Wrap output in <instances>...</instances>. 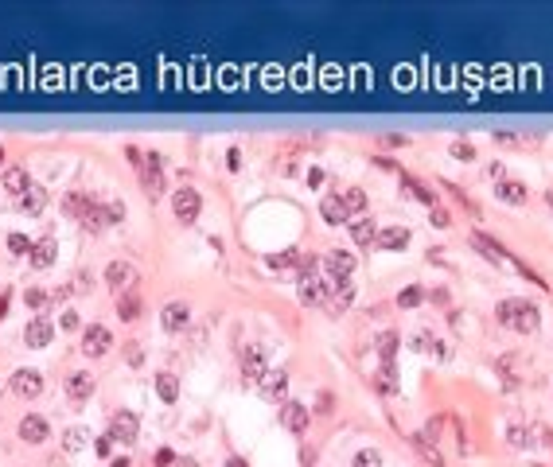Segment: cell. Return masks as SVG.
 <instances>
[{"mask_svg": "<svg viewBox=\"0 0 553 467\" xmlns=\"http://www.w3.org/2000/svg\"><path fill=\"white\" fill-rule=\"evenodd\" d=\"M137 280H141V273H137L129 261H109V265H106V285L113 288V296L137 292Z\"/></svg>", "mask_w": 553, "mask_h": 467, "instance_id": "6da1fadb", "label": "cell"}, {"mask_svg": "<svg viewBox=\"0 0 553 467\" xmlns=\"http://www.w3.org/2000/svg\"><path fill=\"white\" fill-rule=\"evenodd\" d=\"M538 324H541L538 304H530V300H515V311H510V324H506V327H515L518 335H534Z\"/></svg>", "mask_w": 553, "mask_h": 467, "instance_id": "7a4b0ae2", "label": "cell"}, {"mask_svg": "<svg viewBox=\"0 0 553 467\" xmlns=\"http://www.w3.org/2000/svg\"><path fill=\"white\" fill-rule=\"evenodd\" d=\"M137 436H141V420H137V413L121 409V413H113V417H109V440L132 444Z\"/></svg>", "mask_w": 553, "mask_h": 467, "instance_id": "3957f363", "label": "cell"}, {"mask_svg": "<svg viewBox=\"0 0 553 467\" xmlns=\"http://www.w3.org/2000/svg\"><path fill=\"white\" fill-rule=\"evenodd\" d=\"M265 374H269V362H265V350L261 347H242V382H265Z\"/></svg>", "mask_w": 553, "mask_h": 467, "instance_id": "277c9868", "label": "cell"}, {"mask_svg": "<svg viewBox=\"0 0 553 467\" xmlns=\"http://www.w3.org/2000/svg\"><path fill=\"white\" fill-rule=\"evenodd\" d=\"M141 187L145 195L156 203L160 195H164V171H160V156L156 152H145V168H141Z\"/></svg>", "mask_w": 553, "mask_h": 467, "instance_id": "5b68a950", "label": "cell"}, {"mask_svg": "<svg viewBox=\"0 0 553 467\" xmlns=\"http://www.w3.org/2000/svg\"><path fill=\"white\" fill-rule=\"evenodd\" d=\"M172 211H176V218H180V222H195V218H199V211H203V199H199V191H195V187H180V191L172 195Z\"/></svg>", "mask_w": 553, "mask_h": 467, "instance_id": "8992f818", "label": "cell"}, {"mask_svg": "<svg viewBox=\"0 0 553 467\" xmlns=\"http://www.w3.org/2000/svg\"><path fill=\"white\" fill-rule=\"evenodd\" d=\"M331 292H336V280H327V276H308V280H301V304H327L331 300Z\"/></svg>", "mask_w": 553, "mask_h": 467, "instance_id": "52a82bcc", "label": "cell"}, {"mask_svg": "<svg viewBox=\"0 0 553 467\" xmlns=\"http://www.w3.org/2000/svg\"><path fill=\"white\" fill-rule=\"evenodd\" d=\"M109 347H113V335H109V327H102V324H90V327L82 331V355L97 359V355H106Z\"/></svg>", "mask_w": 553, "mask_h": 467, "instance_id": "ba28073f", "label": "cell"}, {"mask_svg": "<svg viewBox=\"0 0 553 467\" xmlns=\"http://www.w3.org/2000/svg\"><path fill=\"white\" fill-rule=\"evenodd\" d=\"M324 269H327V280H336V285H343L351 273H355V257H351L347 250H331L324 257Z\"/></svg>", "mask_w": 553, "mask_h": 467, "instance_id": "9c48e42d", "label": "cell"}, {"mask_svg": "<svg viewBox=\"0 0 553 467\" xmlns=\"http://www.w3.org/2000/svg\"><path fill=\"white\" fill-rule=\"evenodd\" d=\"M51 339H55V324H51L47 315H36V320L24 327V343H27V347H47Z\"/></svg>", "mask_w": 553, "mask_h": 467, "instance_id": "30bf717a", "label": "cell"}, {"mask_svg": "<svg viewBox=\"0 0 553 467\" xmlns=\"http://www.w3.org/2000/svg\"><path fill=\"white\" fill-rule=\"evenodd\" d=\"M281 424L289 432H308V405H301V401H285V409H281Z\"/></svg>", "mask_w": 553, "mask_h": 467, "instance_id": "8fae6325", "label": "cell"}, {"mask_svg": "<svg viewBox=\"0 0 553 467\" xmlns=\"http://www.w3.org/2000/svg\"><path fill=\"white\" fill-rule=\"evenodd\" d=\"M39 390H43V378H39V370H16L12 374V394H20V397H39Z\"/></svg>", "mask_w": 553, "mask_h": 467, "instance_id": "7c38bea8", "label": "cell"}, {"mask_svg": "<svg viewBox=\"0 0 553 467\" xmlns=\"http://www.w3.org/2000/svg\"><path fill=\"white\" fill-rule=\"evenodd\" d=\"M90 394H94V374H86V370H71V374H67V397L86 401Z\"/></svg>", "mask_w": 553, "mask_h": 467, "instance_id": "4fadbf2b", "label": "cell"}, {"mask_svg": "<svg viewBox=\"0 0 553 467\" xmlns=\"http://www.w3.org/2000/svg\"><path fill=\"white\" fill-rule=\"evenodd\" d=\"M187 324H191V308H187L183 300H172L168 308H164V327H168V331H183Z\"/></svg>", "mask_w": 553, "mask_h": 467, "instance_id": "5bb4252c", "label": "cell"}, {"mask_svg": "<svg viewBox=\"0 0 553 467\" xmlns=\"http://www.w3.org/2000/svg\"><path fill=\"white\" fill-rule=\"evenodd\" d=\"M20 440L24 444H43L47 440V420L43 417H24L20 420Z\"/></svg>", "mask_w": 553, "mask_h": 467, "instance_id": "9a60e30c", "label": "cell"}, {"mask_svg": "<svg viewBox=\"0 0 553 467\" xmlns=\"http://www.w3.org/2000/svg\"><path fill=\"white\" fill-rule=\"evenodd\" d=\"M43 206H47V191H43V187H36V183H32V187H27L24 195H20V211H24V215H43Z\"/></svg>", "mask_w": 553, "mask_h": 467, "instance_id": "2e32d148", "label": "cell"}, {"mask_svg": "<svg viewBox=\"0 0 553 467\" xmlns=\"http://www.w3.org/2000/svg\"><path fill=\"white\" fill-rule=\"evenodd\" d=\"M409 238H413V234H409V226H390V230H382V234H378V246L394 253V250H405Z\"/></svg>", "mask_w": 553, "mask_h": 467, "instance_id": "e0dca14e", "label": "cell"}, {"mask_svg": "<svg viewBox=\"0 0 553 467\" xmlns=\"http://www.w3.org/2000/svg\"><path fill=\"white\" fill-rule=\"evenodd\" d=\"M55 238H39L36 246H32V253H27V257H32V265H36V269H47V265H55Z\"/></svg>", "mask_w": 553, "mask_h": 467, "instance_id": "ac0fdd59", "label": "cell"}, {"mask_svg": "<svg viewBox=\"0 0 553 467\" xmlns=\"http://www.w3.org/2000/svg\"><path fill=\"white\" fill-rule=\"evenodd\" d=\"M320 215H324V222L339 226V222H347V206H343V199H339V195H327L324 203H320Z\"/></svg>", "mask_w": 553, "mask_h": 467, "instance_id": "d6986e66", "label": "cell"}, {"mask_svg": "<svg viewBox=\"0 0 553 467\" xmlns=\"http://www.w3.org/2000/svg\"><path fill=\"white\" fill-rule=\"evenodd\" d=\"M90 195L86 191H71V195H62V215H71V218H82L86 211H90Z\"/></svg>", "mask_w": 553, "mask_h": 467, "instance_id": "ffe728a7", "label": "cell"}, {"mask_svg": "<svg viewBox=\"0 0 553 467\" xmlns=\"http://www.w3.org/2000/svg\"><path fill=\"white\" fill-rule=\"evenodd\" d=\"M471 246H475L487 261H506V250L495 238H487V234H471Z\"/></svg>", "mask_w": 553, "mask_h": 467, "instance_id": "44dd1931", "label": "cell"}, {"mask_svg": "<svg viewBox=\"0 0 553 467\" xmlns=\"http://www.w3.org/2000/svg\"><path fill=\"white\" fill-rule=\"evenodd\" d=\"M495 195H499L503 203H515V206H522L530 199V191L522 187V183H515V180H503L499 187H495Z\"/></svg>", "mask_w": 553, "mask_h": 467, "instance_id": "7402d4cb", "label": "cell"}, {"mask_svg": "<svg viewBox=\"0 0 553 467\" xmlns=\"http://www.w3.org/2000/svg\"><path fill=\"white\" fill-rule=\"evenodd\" d=\"M90 234H97V230H106L109 226V215H106V203H90V211H86L82 218H78Z\"/></svg>", "mask_w": 553, "mask_h": 467, "instance_id": "603a6c76", "label": "cell"}, {"mask_svg": "<svg viewBox=\"0 0 553 467\" xmlns=\"http://www.w3.org/2000/svg\"><path fill=\"white\" fill-rule=\"evenodd\" d=\"M351 300H355V288H351V280H343V285H336V292H331V300H327V311L339 315V311L351 308Z\"/></svg>", "mask_w": 553, "mask_h": 467, "instance_id": "cb8c5ba5", "label": "cell"}, {"mask_svg": "<svg viewBox=\"0 0 553 467\" xmlns=\"http://www.w3.org/2000/svg\"><path fill=\"white\" fill-rule=\"evenodd\" d=\"M27 187H32V180H27L24 168H8V171H4V191H8V195H16V199H20Z\"/></svg>", "mask_w": 553, "mask_h": 467, "instance_id": "d4e9b609", "label": "cell"}, {"mask_svg": "<svg viewBox=\"0 0 553 467\" xmlns=\"http://www.w3.org/2000/svg\"><path fill=\"white\" fill-rule=\"evenodd\" d=\"M401 183H405V191L413 195V199H421L425 206H436V191H433V187H425L421 180H413V176H405V171H401Z\"/></svg>", "mask_w": 553, "mask_h": 467, "instance_id": "484cf974", "label": "cell"}, {"mask_svg": "<svg viewBox=\"0 0 553 467\" xmlns=\"http://www.w3.org/2000/svg\"><path fill=\"white\" fill-rule=\"evenodd\" d=\"M370 382H374V390H378V394H386V397H390V394H397V374H394V362H386V366H382L378 374H374Z\"/></svg>", "mask_w": 553, "mask_h": 467, "instance_id": "4316f807", "label": "cell"}, {"mask_svg": "<svg viewBox=\"0 0 553 467\" xmlns=\"http://www.w3.org/2000/svg\"><path fill=\"white\" fill-rule=\"evenodd\" d=\"M413 448L421 452V459H425L429 467H445V455H440V448H436V444H429V440L421 436V432L413 436Z\"/></svg>", "mask_w": 553, "mask_h": 467, "instance_id": "83f0119b", "label": "cell"}, {"mask_svg": "<svg viewBox=\"0 0 553 467\" xmlns=\"http://www.w3.org/2000/svg\"><path fill=\"white\" fill-rule=\"evenodd\" d=\"M285 390H289V374L285 370H269L265 374V397H285Z\"/></svg>", "mask_w": 553, "mask_h": 467, "instance_id": "f1b7e54d", "label": "cell"}, {"mask_svg": "<svg viewBox=\"0 0 553 467\" xmlns=\"http://www.w3.org/2000/svg\"><path fill=\"white\" fill-rule=\"evenodd\" d=\"M156 394L164 397V401H180V378L176 374H156Z\"/></svg>", "mask_w": 553, "mask_h": 467, "instance_id": "f546056e", "label": "cell"}, {"mask_svg": "<svg viewBox=\"0 0 553 467\" xmlns=\"http://www.w3.org/2000/svg\"><path fill=\"white\" fill-rule=\"evenodd\" d=\"M117 315L125 320V324H132V320L141 315V296H137V292H125V296H117Z\"/></svg>", "mask_w": 553, "mask_h": 467, "instance_id": "4dcf8cb0", "label": "cell"}, {"mask_svg": "<svg viewBox=\"0 0 553 467\" xmlns=\"http://www.w3.org/2000/svg\"><path fill=\"white\" fill-rule=\"evenodd\" d=\"M351 238H355V246H370V241H378V230H374L370 218H359V222L351 226Z\"/></svg>", "mask_w": 553, "mask_h": 467, "instance_id": "1f68e13d", "label": "cell"}, {"mask_svg": "<svg viewBox=\"0 0 553 467\" xmlns=\"http://www.w3.org/2000/svg\"><path fill=\"white\" fill-rule=\"evenodd\" d=\"M506 440L515 444V448H534L538 436H534V429H526V424H510V429H506Z\"/></svg>", "mask_w": 553, "mask_h": 467, "instance_id": "d6a6232c", "label": "cell"}, {"mask_svg": "<svg viewBox=\"0 0 553 467\" xmlns=\"http://www.w3.org/2000/svg\"><path fill=\"white\" fill-rule=\"evenodd\" d=\"M343 206H347V215H362L366 211V191L362 187H347L343 191Z\"/></svg>", "mask_w": 553, "mask_h": 467, "instance_id": "836d02e7", "label": "cell"}, {"mask_svg": "<svg viewBox=\"0 0 553 467\" xmlns=\"http://www.w3.org/2000/svg\"><path fill=\"white\" fill-rule=\"evenodd\" d=\"M397 347H401V339H397L394 331H382V335H378V355H382L386 362H394Z\"/></svg>", "mask_w": 553, "mask_h": 467, "instance_id": "e575fe53", "label": "cell"}, {"mask_svg": "<svg viewBox=\"0 0 553 467\" xmlns=\"http://www.w3.org/2000/svg\"><path fill=\"white\" fill-rule=\"evenodd\" d=\"M320 257L316 253H301V261H296V273H301V280H308V276H316V269H320Z\"/></svg>", "mask_w": 553, "mask_h": 467, "instance_id": "d590c367", "label": "cell"}, {"mask_svg": "<svg viewBox=\"0 0 553 467\" xmlns=\"http://www.w3.org/2000/svg\"><path fill=\"white\" fill-rule=\"evenodd\" d=\"M296 261H301V250H285V253H273V257H269V269H292Z\"/></svg>", "mask_w": 553, "mask_h": 467, "instance_id": "8d00e7d4", "label": "cell"}, {"mask_svg": "<svg viewBox=\"0 0 553 467\" xmlns=\"http://www.w3.org/2000/svg\"><path fill=\"white\" fill-rule=\"evenodd\" d=\"M351 467H382V452H378V448H362Z\"/></svg>", "mask_w": 553, "mask_h": 467, "instance_id": "74e56055", "label": "cell"}, {"mask_svg": "<svg viewBox=\"0 0 553 467\" xmlns=\"http://www.w3.org/2000/svg\"><path fill=\"white\" fill-rule=\"evenodd\" d=\"M24 304H27V308H36V311H43L51 304V296L43 292V288H27V292H24Z\"/></svg>", "mask_w": 553, "mask_h": 467, "instance_id": "f35d334b", "label": "cell"}, {"mask_svg": "<svg viewBox=\"0 0 553 467\" xmlns=\"http://www.w3.org/2000/svg\"><path fill=\"white\" fill-rule=\"evenodd\" d=\"M421 300H425V292H421L417 285H409V288H401V296H397V304H401V308H417Z\"/></svg>", "mask_w": 553, "mask_h": 467, "instance_id": "ab89813d", "label": "cell"}, {"mask_svg": "<svg viewBox=\"0 0 553 467\" xmlns=\"http://www.w3.org/2000/svg\"><path fill=\"white\" fill-rule=\"evenodd\" d=\"M448 152L468 164V160H475V144H471V141H452V148H448Z\"/></svg>", "mask_w": 553, "mask_h": 467, "instance_id": "60d3db41", "label": "cell"}, {"mask_svg": "<svg viewBox=\"0 0 553 467\" xmlns=\"http://www.w3.org/2000/svg\"><path fill=\"white\" fill-rule=\"evenodd\" d=\"M32 246H36V241H27L24 234H8V250H12L16 257H24V253H32Z\"/></svg>", "mask_w": 553, "mask_h": 467, "instance_id": "b9f144b4", "label": "cell"}, {"mask_svg": "<svg viewBox=\"0 0 553 467\" xmlns=\"http://www.w3.org/2000/svg\"><path fill=\"white\" fill-rule=\"evenodd\" d=\"M62 444H67V452H78V448H86V432L82 429H67Z\"/></svg>", "mask_w": 553, "mask_h": 467, "instance_id": "7bdbcfd3", "label": "cell"}, {"mask_svg": "<svg viewBox=\"0 0 553 467\" xmlns=\"http://www.w3.org/2000/svg\"><path fill=\"white\" fill-rule=\"evenodd\" d=\"M417 347H421V350H433V355H445V347H440V339H433L429 331H421V335H417Z\"/></svg>", "mask_w": 553, "mask_h": 467, "instance_id": "ee69618b", "label": "cell"}, {"mask_svg": "<svg viewBox=\"0 0 553 467\" xmlns=\"http://www.w3.org/2000/svg\"><path fill=\"white\" fill-rule=\"evenodd\" d=\"M433 226L448 230V226H452V215H448V211H440V206H433Z\"/></svg>", "mask_w": 553, "mask_h": 467, "instance_id": "f6af8a7d", "label": "cell"}, {"mask_svg": "<svg viewBox=\"0 0 553 467\" xmlns=\"http://www.w3.org/2000/svg\"><path fill=\"white\" fill-rule=\"evenodd\" d=\"M495 141H499V144H526V141H534V136H515V132H495Z\"/></svg>", "mask_w": 553, "mask_h": 467, "instance_id": "bcb514c9", "label": "cell"}, {"mask_svg": "<svg viewBox=\"0 0 553 467\" xmlns=\"http://www.w3.org/2000/svg\"><path fill=\"white\" fill-rule=\"evenodd\" d=\"M125 156H129V164H137V168H145V152H141L137 144H129V148H125Z\"/></svg>", "mask_w": 553, "mask_h": 467, "instance_id": "7dc6e473", "label": "cell"}, {"mask_svg": "<svg viewBox=\"0 0 553 467\" xmlns=\"http://www.w3.org/2000/svg\"><path fill=\"white\" fill-rule=\"evenodd\" d=\"M106 215H109V222H121L125 218V203H106Z\"/></svg>", "mask_w": 553, "mask_h": 467, "instance_id": "c3c4849f", "label": "cell"}, {"mask_svg": "<svg viewBox=\"0 0 553 467\" xmlns=\"http://www.w3.org/2000/svg\"><path fill=\"white\" fill-rule=\"evenodd\" d=\"M336 409V397L331 394H320V401H316V413H331Z\"/></svg>", "mask_w": 553, "mask_h": 467, "instance_id": "681fc988", "label": "cell"}, {"mask_svg": "<svg viewBox=\"0 0 553 467\" xmlns=\"http://www.w3.org/2000/svg\"><path fill=\"white\" fill-rule=\"evenodd\" d=\"M226 164H230V171L242 168V148H230V152H226Z\"/></svg>", "mask_w": 553, "mask_h": 467, "instance_id": "f907efd6", "label": "cell"}, {"mask_svg": "<svg viewBox=\"0 0 553 467\" xmlns=\"http://www.w3.org/2000/svg\"><path fill=\"white\" fill-rule=\"evenodd\" d=\"M324 183V168H308V187H320Z\"/></svg>", "mask_w": 553, "mask_h": 467, "instance_id": "816d5d0a", "label": "cell"}, {"mask_svg": "<svg viewBox=\"0 0 553 467\" xmlns=\"http://www.w3.org/2000/svg\"><path fill=\"white\" fill-rule=\"evenodd\" d=\"M382 141L390 144V148H405V144H409L405 136H397V132H390V136H382Z\"/></svg>", "mask_w": 553, "mask_h": 467, "instance_id": "f5cc1de1", "label": "cell"}, {"mask_svg": "<svg viewBox=\"0 0 553 467\" xmlns=\"http://www.w3.org/2000/svg\"><path fill=\"white\" fill-rule=\"evenodd\" d=\"M94 288V276L90 273H78V292H90Z\"/></svg>", "mask_w": 553, "mask_h": 467, "instance_id": "db71d44e", "label": "cell"}, {"mask_svg": "<svg viewBox=\"0 0 553 467\" xmlns=\"http://www.w3.org/2000/svg\"><path fill=\"white\" fill-rule=\"evenodd\" d=\"M109 444H113V440H109V436H102V440L94 444V452H97V455H109Z\"/></svg>", "mask_w": 553, "mask_h": 467, "instance_id": "11a10c76", "label": "cell"}, {"mask_svg": "<svg viewBox=\"0 0 553 467\" xmlns=\"http://www.w3.org/2000/svg\"><path fill=\"white\" fill-rule=\"evenodd\" d=\"M62 327H67V331H74V327H78V315H74V311H67V315H62Z\"/></svg>", "mask_w": 553, "mask_h": 467, "instance_id": "9f6ffc18", "label": "cell"}, {"mask_svg": "<svg viewBox=\"0 0 553 467\" xmlns=\"http://www.w3.org/2000/svg\"><path fill=\"white\" fill-rule=\"evenodd\" d=\"M172 459H176V455H172L168 448H160V452H156V464H160V467H164V464H172Z\"/></svg>", "mask_w": 553, "mask_h": 467, "instance_id": "6f0895ef", "label": "cell"}, {"mask_svg": "<svg viewBox=\"0 0 553 467\" xmlns=\"http://www.w3.org/2000/svg\"><path fill=\"white\" fill-rule=\"evenodd\" d=\"M125 355H129V362H132V366H141V347H129Z\"/></svg>", "mask_w": 553, "mask_h": 467, "instance_id": "680465c9", "label": "cell"}, {"mask_svg": "<svg viewBox=\"0 0 553 467\" xmlns=\"http://www.w3.org/2000/svg\"><path fill=\"white\" fill-rule=\"evenodd\" d=\"M176 467H199V464H195L191 455H183V459H176Z\"/></svg>", "mask_w": 553, "mask_h": 467, "instance_id": "91938a15", "label": "cell"}, {"mask_svg": "<svg viewBox=\"0 0 553 467\" xmlns=\"http://www.w3.org/2000/svg\"><path fill=\"white\" fill-rule=\"evenodd\" d=\"M8 315V296H0V320Z\"/></svg>", "mask_w": 553, "mask_h": 467, "instance_id": "94428289", "label": "cell"}, {"mask_svg": "<svg viewBox=\"0 0 553 467\" xmlns=\"http://www.w3.org/2000/svg\"><path fill=\"white\" fill-rule=\"evenodd\" d=\"M226 467H246V464H242L238 455H230V459H226Z\"/></svg>", "mask_w": 553, "mask_h": 467, "instance_id": "6125c7cd", "label": "cell"}, {"mask_svg": "<svg viewBox=\"0 0 553 467\" xmlns=\"http://www.w3.org/2000/svg\"><path fill=\"white\" fill-rule=\"evenodd\" d=\"M109 467H129V459H109Z\"/></svg>", "mask_w": 553, "mask_h": 467, "instance_id": "be15d7a7", "label": "cell"}, {"mask_svg": "<svg viewBox=\"0 0 553 467\" xmlns=\"http://www.w3.org/2000/svg\"><path fill=\"white\" fill-rule=\"evenodd\" d=\"M541 436H545V448H553V432H541Z\"/></svg>", "mask_w": 553, "mask_h": 467, "instance_id": "e7e4bbea", "label": "cell"}, {"mask_svg": "<svg viewBox=\"0 0 553 467\" xmlns=\"http://www.w3.org/2000/svg\"><path fill=\"white\" fill-rule=\"evenodd\" d=\"M545 203H550V211H553V187H550V191H545Z\"/></svg>", "mask_w": 553, "mask_h": 467, "instance_id": "03108f58", "label": "cell"}, {"mask_svg": "<svg viewBox=\"0 0 553 467\" xmlns=\"http://www.w3.org/2000/svg\"><path fill=\"white\" fill-rule=\"evenodd\" d=\"M0 164H4V148H0Z\"/></svg>", "mask_w": 553, "mask_h": 467, "instance_id": "003e7915", "label": "cell"}]
</instances>
